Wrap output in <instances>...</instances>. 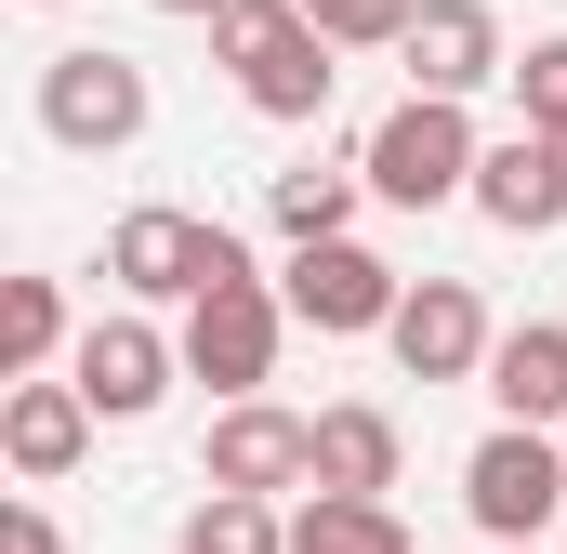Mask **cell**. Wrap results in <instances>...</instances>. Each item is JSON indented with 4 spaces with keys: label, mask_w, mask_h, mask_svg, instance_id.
Here are the masks:
<instances>
[{
    "label": "cell",
    "mask_w": 567,
    "mask_h": 554,
    "mask_svg": "<svg viewBox=\"0 0 567 554\" xmlns=\"http://www.w3.org/2000/svg\"><path fill=\"white\" fill-rule=\"evenodd\" d=\"M158 13H185V27H212V13H225V0H158Z\"/></svg>",
    "instance_id": "603a6c76"
},
{
    "label": "cell",
    "mask_w": 567,
    "mask_h": 554,
    "mask_svg": "<svg viewBox=\"0 0 567 554\" xmlns=\"http://www.w3.org/2000/svg\"><path fill=\"white\" fill-rule=\"evenodd\" d=\"M475 120H462V93H396L370 145H357V172H370V198L383 212H435V198H475Z\"/></svg>",
    "instance_id": "7a4b0ae2"
},
{
    "label": "cell",
    "mask_w": 567,
    "mask_h": 554,
    "mask_svg": "<svg viewBox=\"0 0 567 554\" xmlns=\"http://www.w3.org/2000/svg\"><path fill=\"white\" fill-rule=\"evenodd\" d=\"M502 554H542V542H502Z\"/></svg>",
    "instance_id": "cb8c5ba5"
},
{
    "label": "cell",
    "mask_w": 567,
    "mask_h": 554,
    "mask_svg": "<svg viewBox=\"0 0 567 554\" xmlns=\"http://www.w3.org/2000/svg\"><path fill=\"white\" fill-rule=\"evenodd\" d=\"M93 397H80V370L53 383V370H13V397H0V462L27 475V489H66L80 475V449H93Z\"/></svg>",
    "instance_id": "30bf717a"
},
{
    "label": "cell",
    "mask_w": 567,
    "mask_h": 554,
    "mask_svg": "<svg viewBox=\"0 0 567 554\" xmlns=\"http://www.w3.org/2000/svg\"><path fill=\"white\" fill-rule=\"evenodd\" d=\"M66 370H80V397L106 422H145L158 397H172V370H185V343L158 330V317H93L80 343H66Z\"/></svg>",
    "instance_id": "8fae6325"
},
{
    "label": "cell",
    "mask_w": 567,
    "mask_h": 554,
    "mask_svg": "<svg viewBox=\"0 0 567 554\" xmlns=\"http://www.w3.org/2000/svg\"><path fill=\"white\" fill-rule=\"evenodd\" d=\"M212 53L238 66V106L278 120V133L330 106V40H317L303 0H225V13H212Z\"/></svg>",
    "instance_id": "6da1fadb"
},
{
    "label": "cell",
    "mask_w": 567,
    "mask_h": 554,
    "mask_svg": "<svg viewBox=\"0 0 567 554\" xmlns=\"http://www.w3.org/2000/svg\"><path fill=\"white\" fill-rule=\"evenodd\" d=\"M198 489H317V422L278 410V397H225L212 435H198Z\"/></svg>",
    "instance_id": "52a82bcc"
},
{
    "label": "cell",
    "mask_w": 567,
    "mask_h": 554,
    "mask_svg": "<svg viewBox=\"0 0 567 554\" xmlns=\"http://www.w3.org/2000/svg\"><path fill=\"white\" fill-rule=\"evenodd\" d=\"M106 277L133 290V304H198V290H225V277H251L238 252V225H212V212H120L106 225Z\"/></svg>",
    "instance_id": "3957f363"
},
{
    "label": "cell",
    "mask_w": 567,
    "mask_h": 554,
    "mask_svg": "<svg viewBox=\"0 0 567 554\" xmlns=\"http://www.w3.org/2000/svg\"><path fill=\"white\" fill-rule=\"evenodd\" d=\"M383 343H396V370L410 383H488V304H475V277H410L396 290V317H383Z\"/></svg>",
    "instance_id": "ba28073f"
},
{
    "label": "cell",
    "mask_w": 567,
    "mask_h": 554,
    "mask_svg": "<svg viewBox=\"0 0 567 554\" xmlns=\"http://www.w3.org/2000/svg\"><path fill=\"white\" fill-rule=\"evenodd\" d=\"M278 290H290V317H303V330H330V343H357V330H383V317H396V290H410V277L383 265L370 238H303Z\"/></svg>",
    "instance_id": "9c48e42d"
},
{
    "label": "cell",
    "mask_w": 567,
    "mask_h": 554,
    "mask_svg": "<svg viewBox=\"0 0 567 554\" xmlns=\"http://www.w3.org/2000/svg\"><path fill=\"white\" fill-rule=\"evenodd\" d=\"M0 554H66V529H53L40 502H13V515H0Z\"/></svg>",
    "instance_id": "7402d4cb"
},
{
    "label": "cell",
    "mask_w": 567,
    "mask_h": 554,
    "mask_svg": "<svg viewBox=\"0 0 567 554\" xmlns=\"http://www.w3.org/2000/svg\"><path fill=\"white\" fill-rule=\"evenodd\" d=\"M278 330H290V290L225 277V290L185 304V370H198L212 397H265V383H278Z\"/></svg>",
    "instance_id": "8992f818"
},
{
    "label": "cell",
    "mask_w": 567,
    "mask_h": 554,
    "mask_svg": "<svg viewBox=\"0 0 567 554\" xmlns=\"http://www.w3.org/2000/svg\"><path fill=\"white\" fill-rule=\"evenodd\" d=\"M462 515L488 542H542L567 515V422H488L462 462Z\"/></svg>",
    "instance_id": "277c9868"
},
{
    "label": "cell",
    "mask_w": 567,
    "mask_h": 554,
    "mask_svg": "<svg viewBox=\"0 0 567 554\" xmlns=\"http://www.w3.org/2000/svg\"><path fill=\"white\" fill-rule=\"evenodd\" d=\"M396 462H410V435L396 410H370V397H343V410H317V489H396Z\"/></svg>",
    "instance_id": "9a60e30c"
},
{
    "label": "cell",
    "mask_w": 567,
    "mask_h": 554,
    "mask_svg": "<svg viewBox=\"0 0 567 554\" xmlns=\"http://www.w3.org/2000/svg\"><path fill=\"white\" fill-rule=\"evenodd\" d=\"M145 120H158V93H145V66H133V53L80 40V53H53V66H40V133L66 145V158H120Z\"/></svg>",
    "instance_id": "5b68a950"
},
{
    "label": "cell",
    "mask_w": 567,
    "mask_h": 554,
    "mask_svg": "<svg viewBox=\"0 0 567 554\" xmlns=\"http://www.w3.org/2000/svg\"><path fill=\"white\" fill-rule=\"evenodd\" d=\"M66 357V290L53 277H13L0 290V370H53Z\"/></svg>",
    "instance_id": "d6986e66"
},
{
    "label": "cell",
    "mask_w": 567,
    "mask_h": 554,
    "mask_svg": "<svg viewBox=\"0 0 567 554\" xmlns=\"http://www.w3.org/2000/svg\"><path fill=\"white\" fill-rule=\"evenodd\" d=\"M303 13H317V40H330V53H396L423 0H303Z\"/></svg>",
    "instance_id": "ffe728a7"
},
{
    "label": "cell",
    "mask_w": 567,
    "mask_h": 554,
    "mask_svg": "<svg viewBox=\"0 0 567 554\" xmlns=\"http://www.w3.org/2000/svg\"><path fill=\"white\" fill-rule=\"evenodd\" d=\"M488 410L502 422H567V330L555 317H515L488 343Z\"/></svg>",
    "instance_id": "5bb4252c"
},
{
    "label": "cell",
    "mask_w": 567,
    "mask_h": 554,
    "mask_svg": "<svg viewBox=\"0 0 567 554\" xmlns=\"http://www.w3.org/2000/svg\"><path fill=\"white\" fill-rule=\"evenodd\" d=\"M475 212H488L502 238H555L567 225V145L555 133H502L475 158Z\"/></svg>",
    "instance_id": "4fadbf2b"
},
{
    "label": "cell",
    "mask_w": 567,
    "mask_h": 554,
    "mask_svg": "<svg viewBox=\"0 0 567 554\" xmlns=\"http://www.w3.org/2000/svg\"><path fill=\"white\" fill-rule=\"evenodd\" d=\"M396 53H410V93H462V106H475L488 80H515V53H502V13H488V0H423Z\"/></svg>",
    "instance_id": "7c38bea8"
},
{
    "label": "cell",
    "mask_w": 567,
    "mask_h": 554,
    "mask_svg": "<svg viewBox=\"0 0 567 554\" xmlns=\"http://www.w3.org/2000/svg\"><path fill=\"white\" fill-rule=\"evenodd\" d=\"M515 106H528V133L567 145V40H528L515 53Z\"/></svg>",
    "instance_id": "44dd1931"
},
{
    "label": "cell",
    "mask_w": 567,
    "mask_h": 554,
    "mask_svg": "<svg viewBox=\"0 0 567 554\" xmlns=\"http://www.w3.org/2000/svg\"><path fill=\"white\" fill-rule=\"evenodd\" d=\"M40 13H53V0H40Z\"/></svg>",
    "instance_id": "d4e9b609"
},
{
    "label": "cell",
    "mask_w": 567,
    "mask_h": 554,
    "mask_svg": "<svg viewBox=\"0 0 567 554\" xmlns=\"http://www.w3.org/2000/svg\"><path fill=\"white\" fill-rule=\"evenodd\" d=\"M185 554H290V515L265 489H198L185 502Z\"/></svg>",
    "instance_id": "ac0fdd59"
},
{
    "label": "cell",
    "mask_w": 567,
    "mask_h": 554,
    "mask_svg": "<svg viewBox=\"0 0 567 554\" xmlns=\"http://www.w3.org/2000/svg\"><path fill=\"white\" fill-rule=\"evenodd\" d=\"M290 554H423L396 529V502H370V489H303L290 502Z\"/></svg>",
    "instance_id": "2e32d148"
},
{
    "label": "cell",
    "mask_w": 567,
    "mask_h": 554,
    "mask_svg": "<svg viewBox=\"0 0 567 554\" xmlns=\"http://www.w3.org/2000/svg\"><path fill=\"white\" fill-rule=\"evenodd\" d=\"M357 198H370V172H330V158H303V172L265 185V212H278L290 252H303V238H357Z\"/></svg>",
    "instance_id": "e0dca14e"
}]
</instances>
